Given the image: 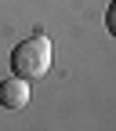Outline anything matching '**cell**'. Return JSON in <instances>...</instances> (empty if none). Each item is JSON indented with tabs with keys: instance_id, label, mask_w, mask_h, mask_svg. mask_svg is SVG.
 Returning a JSON list of instances; mask_svg holds the SVG:
<instances>
[{
	"instance_id": "cell-1",
	"label": "cell",
	"mask_w": 116,
	"mask_h": 131,
	"mask_svg": "<svg viewBox=\"0 0 116 131\" xmlns=\"http://www.w3.org/2000/svg\"><path fill=\"white\" fill-rule=\"evenodd\" d=\"M11 73L18 80H44L51 73V40H47L44 33L22 40L11 51Z\"/></svg>"
},
{
	"instance_id": "cell-2",
	"label": "cell",
	"mask_w": 116,
	"mask_h": 131,
	"mask_svg": "<svg viewBox=\"0 0 116 131\" xmlns=\"http://www.w3.org/2000/svg\"><path fill=\"white\" fill-rule=\"evenodd\" d=\"M29 80H18V77H7L0 80V106L4 109H25L29 106Z\"/></svg>"
},
{
	"instance_id": "cell-3",
	"label": "cell",
	"mask_w": 116,
	"mask_h": 131,
	"mask_svg": "<svg viewBox=\"0 0 116 131\" xmlns=\"http://www.w3.org/2000/svg\"><path fill=\"white\" fill-rule=\"evenodd\" d=\"M105 29L112 33V37H116V0L109 4V11H105Z\"/></svg>"
}]
</instances>
